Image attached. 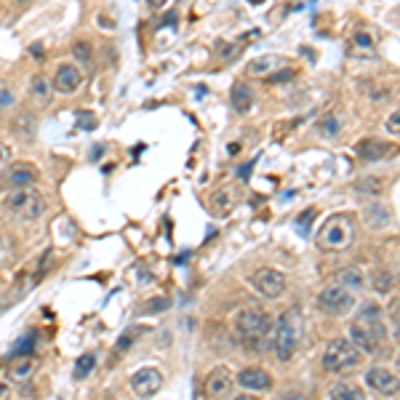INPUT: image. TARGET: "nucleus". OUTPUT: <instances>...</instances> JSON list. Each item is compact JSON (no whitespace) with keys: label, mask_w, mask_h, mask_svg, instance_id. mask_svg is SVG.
I'll return each instance as SVG.
<instances>
[{"label":"nucleus","mask_w":400,"mask_h":400,"mask_svg":"<svg viewBox=\"0 0 400 400\" xmlns=\"http://www.w3.org/2000/svg\"><path fill=\"white\" fill-rule=\"evenodd\" d=\"M166 3H168V0H147V5H150V8H163Z\"/></svg>","instance_id":"38"},{"label":"nucleus","mask_w":400,"mask_h":400,"mask_svg":"<svg viewBox=\"0 0 400 400\" xmlns=\"http://www.w3.org/2000/svg\"><path fill=\"white\" fill-rule=\"evenodd\" d=\"M80 83H83V73L77 70L75 64H62L56 70V75H53V88L59 94H75L80 88Z\"/></svg>","instance_id":"12"},{"label":"nucleus","mask_w":400,"mask_h":400,"mask_svg":"<svg viewBox=\"0 0 400 400\" xmlns=\"http://www.w3.org/2000/svg\"><path fill=\"white\" fill-rule=\"evenodd\" d=\"M35 371V360L32 358H22V360H16L14 366H11V371H8V379H14V382H27L29 376Z\"/></svg>","instance_id":"21"},{"label":"nucleus","mask_w":400,"mask_h":400,"mask_svg":"<svg viewBox=\"0 0 400 400\" xmlns=\"http://www.w3.org/2000/svg\"><path fill=\"white\" fill-rule=\"evenodd\" d=\"M25 3H27V0H25Z\"/></svg>","instance_id":"42"},{"label":"nucleus","mask_w":400,"mask_h":400,"mask_svg":"<svg viewBox=\"0 0 400 400\" xmlns=\"http://www.w3.org/2000/svg\"><path fill=\"white\" fill-rule=\"evenodd\" d=\"M232 192H229V190H222V192H216V195H214V208H216V211H219V214H227V211H229V208H232Z\"/></svg>","instance_id":"27"},{"label":"nucleus","mask_w":400,"mask_h":400,"mask_svg":"<svg viewBox=\"0 0 400 400\" xmlns=\"http://www.w3.org/2000/svg\"><path fill=\"white\" fill-rule=\"evenodd\" d=\"M366 384L374 392H382V395H398V387H400L398 371H392L387 366H374V368L366 371Z\"/></svg>","instance_id":"10"},{"label":"nucleus","mask_w":400,"mask_h":400,"mask_svg":"<svg viewBox=\"0 0 400 400\" xmlns=\"http://www.w3.org/2000/svg\"><path fill=\"white\" fill-rule=\"evenodd\" d=\"M251 286L264 299H277L286 291V275L273 270V267H259V270L251 273Z\"/></svg>","instance_id":"6"},{"label":"nucleus","mask_w":400,"mask_h":400,"mask_svg":"<svg viewBox=\"0 0 400 400\" xmlns=\"http://www.w3.org/2000/svg\"><path fill=\"white\" fill-rule=\"evenodd\" d=\"M94 368H97V355H94V352L80 355L77 363H75V379H86V376H91Z\"/></svg>","instance_id":"23"},{"label":"nucleus","mask_w":400,"mask_h":400,"mask_svg":"<svg viewBox=\"0 0 400 400\" xmlns=\"http://www.w3.org/2000/svg\"><path fill=\"white\" fill-rule=\"evenodd\" d=\"M229 101H232V107L238 112H249L251 104H253V94H251V88L246 83H235L232 86V94H229Z\"/></svg>","instance_id":"20"},{"label":"nucleus","mask_w":400,"mask_h":400,"mask_svg":"<svg viewBox=\"0 0 400 400\" xmlns=\"http://www.w3.org/2000/svg\"><path fill=\"white\" fill-rule=\"evenodd\" d=\"M301 334H304V321L297 310L286 312L275 325V336H273V347H275L277 360H291L299 350Z\"/></svg>","instance_id":"2"},{"label":"nucleus","mask_w":400,"mask_h":400,"mask_svg":"<svg viewBox=\"0 0 400 400\" xmlns=\"http://www.w3.org/2000/svg\"><path fill=\"white\" fill-rule=\"evenodd\" d=\"M166 307H168V299H152V301H147V310H158V312H160V310H166Z\"/></svg>","instance_id":"35"},{"label":"nucleus","mask_w":400,"mask_h":400,"mask_svg":"<svg viewBox=\"0 0 400 400\" xmlns=\"http://www.w3.org/2000/svg\"><path fill=\"white\" fill-rule=\"evenodd\" d=\"M355 190H358L360 195H382V192H384V182H382L379 176H363V179H358Z\"/></svg>","instance_id":"22"},{"label":"nucleus","mask_w":400,"mask_h":400,"mask_svg":"<svg viewBox=\"0 0 400 400\" xmlns=\"http://www.w3.org/2000/svg\"><path fill=\"white\" fill-rule=\"evenodd\" d=\"M283 64H286V59H283V56H277V53H267V56H259V59L249 62L246 73L253 75V77H270L273 73H277Z\"/></svg>","instance_id":"14"},{"label":"nucleus","mask_w":400,"mask_h":400,"mask_svg":"<svg viewBox=\"0 0 400 400\" xmlns=\"http://www.w3.org/2000/svg\"><path fill=\"white\" fill-rule=\"evenodd\" d=\"M5 182H8L14 190H29V187L38 182V171H35L32 166H27V163H19V166H11Z\"/></svg>","instance_id":"15"},{"label":"nucleus","mask_w":400,"mask_h":400,"mask_svg":"<svg viewBox=\"0 0 400 400\" xmlns=\"http://www.w3.org/2000/svg\"><path fill=\"white\" fill-rule=\"evenodd\" d=\"M336 286H342V288H347V291H360L363 286H366V275L355 267V264H347V267H342V270H336Z\"/></svg>","instance_id":"16"},{"label":"nucleus","mask_w":400,"mask_h":400,"mask_svg":"<svg viewBox=\"0 0 400 400\" xmlns=\"http://www.w3.org/2000/svg\"><path fill=\"white\" fill-rule=\"evenodd\" d=\"M235 334L240 336V342L249 347L251 352H264L267 345V336L273 334V321L267 312L249 307V310H240L235 315Z\"/></svg>","instance_id":"1"},{"label":"nucleus","mask_w":400,"mask_h":400,"mask_svg":"<svg viewBox=\"0 0 400 400\" xmlns=\"http://www.w3.org/2000/svg\"><path fill=\"white\" fill-rule=\"evenodd\" d=\"M315 214H318L315 208H307V211H304V214L299 216V229H301V232H307V229H310V222L315 219Z\"/></svg>","instance_id":"32"},{"label":"nucleus","mask_w":400,"mask_h":400,"mask_svg":"<svg viewBox=\"0 0 400 400\" xmlns=\"http://www.w3.org/2000/svg\"><path fill=\"white\" fill-rule=\"evenodd\" d=\"M14 128H16V136H19V139H32V136H35V123H32V121H27V125H25V118H16V125H14Z\"/></svg>","instance_id":"28"},{"label":"nucleus","mask_w":400,"mask_h":400,"mask_svg":"<svg viewBox=\"0 0 400 400\" xmlns=\"http://www.w3.org/2000/svg\"><path fill=\"white\" fill-rule=\"evenodd\" d=\"M77 123L91 131V128H97V118H94L91 112H77Z\"/></svg>","instance_id":"33"},{"label":"nucleus","mask_w":400,"mask_h":400,"mask_svg":"<svg viewBox=\"0 0 400 400\" xmlns=\"http://www.w3.org/2000/svg\"><path fill=\"white\" fill-rule=\"evenodd\" d=\"M51 86H49V80L43 75H38L35 80H32V94H35V99L40 101V104H46V101L51 99Z\"/></svg>","instance_id":"26"},{"label":"nucleus","mask_w":400,"mask_h":400,"mask_svg":"<svg viewBox=\"0 0 400 400\" xmlns=\"http://www.w3.org/2000/svg\"><path fill=\"white\" fill-rule=\"evenodd\" d=\"M371 286H374L376 294H390V291H395V275L392 273H376Z\"/></svg>","instance_id":"25"},{"label":"nucleus","mask_w":400,"mask_h":400,"mask_svg":"<svg viewBox=\"0 0 400 400\" xmlns=\"http://www.w3.org/2000/svg\"><path fill=\"white\" fill-rule=\"evenodd\" d=\"M334 400H366V392H360L358 387H350V384H336L334 392H331Z\"/></svg>","instance_id":"24"},{"label":"nucleus","mask_w":400,"mask_h":400,"mask_svg":"<svg viewBox=\"0 0 400 400\" xmlns=\"http://www.w3.org/2000/svg\"><path fill=\"white\" fill-rule=\"evenodd\" d=\"M387 131H390L392 136H398V134H400V118H398V112H392V115H390V121H387Z\"/></svg>","instance_id":"34"},{"label":"nucleus","mask_w":400,"mask_h":400,"mask_svg":"<svg viewBox=\"0 0 400 400\" xmlns=\"http://www.w3.org/2000/svg\"><path fill=\"white\" fill-rule=\"evenodd\" d=\"M355 243V222L347 214H336L318 229V246L323 251H347Z\"/></svg>","instance_id":"3"},{"label":"nucleus","mask_w":400,"mask_h":400,"mask_svg":"<svg viewBox=\"0 0 400 400\" xmlns=\"http://www.w3.org/2000/svg\"><path fill=\"white\" fill-rule=\"evenodd\" d=\"M360 363V352L352 345L350 339H334L325 345L323 352V368L331 374H342V371H350Z\"/></svg>","instance_id":"4"},{"label":"nucleus","mask_w":400,"mask_h":400,"mask_svg":"<svg viewBox=\"0 0 400 400\" xmlns=\"http://www.w3.org/2000/svg\"><path fill=\"white\" fill-rule=\"evenodd\" d=\"M8 155H11V150H8L5 145H0V171L5 168V163H8Z\"/></svg>","instance_id":"36"},{"label":"nucleus","mask_w":400,"mask_h":400,"mask_svg":"<svg viewBox=\"0 0 400 400\" xmlns=\"http://www.w3.org/2000/svg\"><path fill=\"white\" fill-rule=\"evenodd\" d=\"M318 307L328 315H347L355 307V297H352V291L334 283V286H325L323 291L318 294Z\"/></svg>","instance_id":"7"},{"label":"nucleus","mask_w":400,"mask_h":400,"mask_svg":"<svg viewBox=\"0 0 400 400\" xmlns=\"http://www.w3.org/2000/svg\"><path fill=\"white\" fill-rule=\"evenodd\" d=\"M251 3H259V0H251Z\"/></svg>","instance_id":"41"},{"label":"nucleus","mask_w":400,"mask_h":400,"mask_svg":"<svg viewBox=\"0 0 400 400\" xmlns=\"http://www.w3.org/2000/svg\"><path fill=\"white\" fill-rule=\"evenodd\" d=\"M32 56H38V59L43 56V46H40V43H35V46H32Z\"/></svg>","instance_id":"39"},{"label":"nucleus","mask_w":400,"mask_h":400,"mask_svg":"<svg viewBox=\"0 0 400 400\" xmlns=\"http://www.w3.org/2000/svg\"><path fill=\"white\" fill-rule=\"evenodd\" d=\"M229 400H256L253 395H235V398H229Z\"/></svg>","instance_id":"40"},{"label":"nucleus","mask_w":400,"mask_h":400,"mask_svg":"<svg viewBox=\"0 0 400 400\" xmlns=\"http://www.w3.org/2000/svg\"><path fill=\"white\" fill-rule=\"evenodd\" d=\"M358 323L368 325V328L376 331L382 339L387 336V328H384V321H382V310H379V304H366V307L360 310V315H358Z\"/></svg>","instance_id":"19"},{"label":"nucleus","mask_w":400,"mask_h":400,"mask_svg":"<svg viewBox=\"0 0 400 400\" xmlns=\"http://www.w3.org/2000/svg\"><path fill=\"white\" fill-rule=\"evenodd\" d=\"M355 152H358V158H363V160H382V158H387L390 145L382 142V139H363V142L355 145Z\"/></svg>","instance_id":"18"},{"label":"nucleus","mask_w":400,"mask_h":400,"mask_svg":"<svg viewBox=\"0 0 400 400\" xmlns=\"http://www.w3.org/2000/svg\"><path fill=\"white\" fill-rule=\"evenodd\" d=\"M131 390H134V395H139V398H152L160 387H163V374H160V368H155V366H145V368H139L136 374L131 376Z\"/></svg>","instance_id":"9"},{"label":"nucleus","mask_w":400,"mask_h":400,"mask_svg":"<svg viewBox=\"0 0 400 400\" xmlns=\"http://www.w3.org/2000/svg\"><path fill=\"white\" fill-rule=\"evenodd\" d=\"M363 219H366V227H371V229H384L392 222V214L382 203H371V205L363 208Z\"/></svg>","instance_id":"17"},{"label":"nucleus","mask_w":400,"mask_h":400,"mask_svg":"<svg viewBox=\"0 0 400 400\" xmlns=\"http://www.w3.org/2000/svg\"><path fill=\"white\" fill-rule=\"evenodd\" d=\"M243 390H253V392H262V390H270L273 387V379L270 374L264 371V368H259V366H251V368H243L238 379H235Z\"/></svg>","instance_id":"13"},{"label":"nucleus","mask_w":400,"mask_h":400,"mask_svg":"<svg viewBox=\"0 0 400 400\" xmlns=\"http://www.w3.org/2000/svg\"><path fill=\"white\" fill-rule=\"evenodd\" d=\"M32 345H35V334H29V336H25L16 347H14V355H27V352L32 350Z\"/></svg>","instance_id":"31"},{"label":"nucleus","mask_w":400,"mask_h":400,"mask_svg":"<svg viewBox=\"0 0 400 400\" xmlns=\"http://www.w3.org/2000/svg\"><path fill=\"white\" fill-rule=\"evenodd\" d=\"M232 387H235V379L229 374V368L219 366L205 379V400H229L232 398Z\"/></svg>","instance_id":"8"},{"label":"nucleus","mask_w":400,"mask_h":400,"mask_svg":"<svg viewBox=\"0 0 400 400\" xmlns=\"http://www.w3.org/2000/svg\"><path fill=\"white\" fill-rule=\"evenodd\" d=\"M350 342L358 347V352H368V355H374L384 339H382L376 331H371L368 325H363V323L355 321V323L350 325Z\"/></svg>","instance_id":"11"},{"label":"nucleus","mask_w":400,"mask_h":400,"mask_svg":"<svg viewBox=\"0 0 400 400\" xmlns=\"http://www.w3.org/2000/svg\"><path fill=\"white\" fill-rule=\"evenodd\" d=\"M251 168H253V160H249V163H246L243 168H238V176H240V179H249Z\"/></svg>","instance_id":"37"},{"label":"nucleus","mask_w":400,"mask_h":400,"mask_svg":"<svg viewBox=\"0 0 400 400\" xmlns=\"http://www.w3.org/2000/svg\"><path fill=\"white\" fill-rule=\"evenodd\" d=\"M73 53H75L77 62H88V59H91V46H88L86 40H80V43L73 46Z\"/></svg>","instance_id":"29"},{"label":"nucleus","mask_w":400,"mask_h":400,"mask_svg":"<svg viewBox=\"0 0 400 400\" xmlns=\"http://www.w3.org/2000/svg\"><path fill=\"white\" fill-rule=\"evenodd\" d=\"M5 208L14 211V214H16L19 219H25V222H35V219L43 216V211H46V200H43L40 192H32V190H16L14 195L5 198Z\"/></svg>","instance_id":"5"},{"label":"nucleus","mask_w":400,"mask_h":400,"mask_svg":"<svg viewBox=\"0 0 400 400\" xmlns=\"http://www.w3.org/2000/svg\"><path fill=\"white\" fill-rule=\"evenodd\" d=\"M355 49H360V51H371V49H374V40H371V35H368V32H358V35H355Z\"/></svg>","instance_id":"30"}]
</instances>
